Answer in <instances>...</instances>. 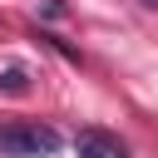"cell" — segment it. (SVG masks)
<instances>
[{
	"mask_svg": "<svg viewBox=\"0 0 158 158\" xmlns=\"http://www.w3.org/2000/svg\"><path fill=\"white\" fill-rule=\"evenodd\" d=\"M143 5H158V0H143Z\"/></svg>",
	"mask_w": 158,
	"mask_h": 158,
	"instance_id": "obj_5",
	"label": "cell"
},
{
	"mask_svg": "<svg viewBox=\"0 0 158 158\" xmlns=\"http://www.w3.org/2000/svg\"><path fill=\"white\" fill-rule=\"evenodd\" d=\"M74 153L79 158H133L128 143L118 133H109V128H79L74 133Z\"/></svg>",
	"mask_w": 158,
	"mask_h": 158,
	"instance_id": "obj_2",
	"label": "cell"
},
{
	"mask_svg": "<svg viewBox=\"0 0 158 158\" xmlns=\"http://www.w3.org/2000/svg\"><path fill=\"white\" fill-rule=\"evenodd\" d=\"M40 10H44V15H49V20H59V15H64V0H44V5H40Z\"/></svg>",
	"mask_w": 158,
	"mask_h": 158,
	"instance_id": "obj_4",
	"label": "cell"
},
{
	"mask_svg": "<svg viewBox=\"0 0 158 158\" xmlns=\"http://www.w3.org/2000/svg\"><path fill=\"white\" fill-rule=\"evenodd\" d=\"M59 143L64 138L49 123H0V158H49Z\"/></svg>",
	"mask_w": 158,
	"mask_h": 158,
	"instance_id": "obj_1",
	"label": "cell"
},
{
	"mask_svg": "<svg viewBox=\"0 0 158 158\" xmlns=\"http://www.w3.org/2000/svg\"><path fill=\"white\" fill-rule=\"evenodd\" d=\"M0 94H30V74L20 69V64H10V69H0Z\"/></svg>",
	"mask_w": 158,
	"mask_h": 158,
	"instance_id": "obj_3",
	"label": "cell"
}]
</instances>
